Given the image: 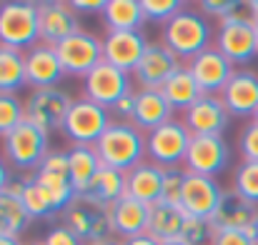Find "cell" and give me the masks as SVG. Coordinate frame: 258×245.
I'll use <instances>...</instances> for the list:
<instances>
[{
	"label": "cell",
	"mask_w": 258,
	"mask_h": 245,
	"mask_svg": "<svg viewBox=\"0 0 258 245\" xmlns=\"http://www.w3.org/2000/svg\"><path fill=\"white\" fill-rule=\"evenodd\" d=\"M211 38H216V35H213L206 15L188 5L163 25V45L180 63L185 60V65L196 55H201L203 50L211 48Z\"/></svg>",
	"instance_id": "1"
},
{
	"label": "cell",
	"mask_w": 258,
	"mask_h": 245,
	"mask_svg": "<svg viewBox=\"0 0 258 245\" xmlns=\"http://www.w3.org/2000/svg\"><path fill=\"white\" fill-rule=\"evenodd\" d=\"M93 148L100 163L120 173H128L146 160V135L125 120H113Z\"/></svg>",
	"instance_id": "2"
},
{
	"label": "cell",
	"mask_w": 258,
	"mask_h": 245,
	"mask_svg": "<svg viewBox=\"0 0 258 245\" xmlns=\"http://www.w3.org/2000/svg\"><path fill=\"white\" fill-rule=\"evenodd\" d=\"M40 43V15L33 0L0 3V45L28 53Z\"/></svg>",
	"instance_id": "3"
},
{
	"label": "cell",
	"mask_w": 258,
	"mask_h": 245,
	"mask_svg": "<svg viewBox=\"0 0 258 245\" xmlns=\"http://www.w3.org/2000/svg\"><path fill=\"white\" fill-rule=\"evenodd\" d=\"M63 225L71 228L83 240V245L108 240L113 235V230H110V205L100 203L90 193L76 195L73 203L63 213Z\"/></svg>",
	"instance_id": "4"
},
{
	"label": "cell",
	"mask_w": 258,
	"mask_h": 245,
	"mask_svg": "<svg viewBox=\"0 0 258 245\" xmlns=\"http://www.w3.org/2000/svg\"><path fill=\"white\" fill-rule=\"evenodd\" d=\"M33 180L38 183V188L48 198L50 213H66V208L76 198V188L71 183L68 153H63V150L48 153V158L38 165V170L33 173Z\"/></svg>",
	"instance_id": "5"
},
{
	"label": "cell",
	"mask_w": 258,
	"mask_h": 245,
	"mask_svg": "<svg viewBox=\"0 0 258 245\" xmlns=\"http://www.w3.org/2000/svg\"><path fill=\"white\" fill-rule=\"evenodd\" d=\"M48 133L35 128L33 123H20L13 133L3 138V155L15 170H38V165L48 158Z\"/></svg>",
	"instance_id": "6"
},
{
	"label": "cell",
	"mask_w": 258,
	"mask_h": 245,
	"mask_svg": "<svg viewBox=\"0 0 258 245\" xmlns=\"http://www.w3.org/2000/svg\"><path fill=\"white\" fill-rule=\"evenodd\" d=\"M110 123H113L110 110H105L103 105H98L88 98H76L66 115L60 133L73 145H95Z\"/></svg>",
	"instance_id": "7"
},
{
	"label": "cell",
	"mask_w": 258,
	"mask_h": 245,
	"mask_svg": "<svg viewBox=\"0 0 258 245\" xmlns=\"http://www.w3.org/2000/svg\"><path fill=\"white\" fill-rule=\"evenodd\" d=\"M216 50L223 53L233 65H246L258 55V33L256 23L248 15L231 18L218 23L216 28Z\"/></svg>",
	"instance_id": "8"
},
{
	"label": "cell",
	"mask_w": 258,
	"mask_h": 245,
	"mask_svg": "<svg viewBox=\"0 0 258 245\" xmlns=\"http://www.w3.org/2000/svg\"><path fill=\"white\" fill-rule=\"evenodd\" d=\"M190 130L183 120H168L146 135V158L161 168H180L190 145Z\"/></svg>",
	"instance_id": "9"
},
{
	"label": "cell",
	"mask_w": 258,
	"mask_h": 245,
	"mask_svg": "<svg viewBox=\"0 0 258 245\" xmlns=\"http://www.w3.org/2000/svg\"><path fill=\"white\" fill-rule=\"evenodd\" d=\"M73 100L76 98L63 88L33 90L25 100V120L48 135L55 130H63V123H66V115H68Z\"/></svg>",
	"instance_id": "10"
},
{
	"label": "cell",
	"mask_w": 258,
	"mask_h": 245,
	"mask_svg": "<svg viewBox=\"0 0 258 245\" xmlns=\"http://www.w3.org/2000/svg\"><path fill=\"white\" fill-rule=\"evenodd\" d=\"M133 75L113 68L110 63H100L98 68H93L83 78V98L103 105L105 110H113L125 95L133 93Z\"/></svg>",
	"instance_id": "11"
},
{
	"label": "cell",
	"mask_w": 258,
	"mask_h": 245,
	"mask_svg": "<svg viewBox=\"0 0 258 245\" xmlns=\"http://www.w3.org/2000/svg\"><path fill=\"white\" fill-rule=\"evenodd\" d=\"M231 163V148L223 135H193L183 168L193 175L216 178Z\"/></svg>",
	"instance_id": "12"
},
{
	"label": "cell",
	"mask_w": 258,
	"mask_h": 245,
	"mask_svg": "<svg viewBox=\"0 0 258 245\" xmlns=\"http://www.w3.org/2000/svg\"><path fill=\"white\" fill-rule=\"evenodd\" d=\"M55 50H58V58L63 63L66 75H76V78H86L93 68H98L105 60L103 58V40L93 33H86V30H78L76 35L63 40Z\"/></svg>",
	"instance_id": "13"
},
{
	"label": "cell",
	"mask_w": 258,
	"mask_h": 245,
	"mask_svg": "<svg viewBox=\"0 0 258 245\" xmlns=\"http://www.w3.org/2000/svg\"><path fill=\"white\" fill-rule=\"evenodd\" d=\"M40 15V43L58 48L63 40L76 35L81 28L78 13L71 8V0H43L38 3Z\"/></svg>",
	"instance_id": "14"
},
{
	"label": "cell",
	"mask_w": 258,
	"mask_h": 245,
	"mask_svg": "<svg viewBox=\"0 0 258 245\" xmlns=\"http://www.w3.org/2000/svg\"><path fill=\"white\" fill-rule=\"evenodd\" d=\"M180 68H183V63L163 43H151L143 53V60L133 70V80L143 90H161L171 80L173 73H178Z\"/></svg>",
	"instance_id": "15"
},
{
	"label": "cell",
	"mask_w": 258,
	"mask_h": 245,
	"mask_svg": "<svg viewBox=\"0 0 258 245\" xmlns=\"http://www.w3.org/2000/svg\"><path fill=\"white\" fill-rule=\"evenodd\" d=\"M223 188L218 185L216 178H206V175H185L183 183V193H180V210L185 215L193 218H206L211 220V215L216 213L221 198H223Z\"/></svg>",
	"instance_id": "16"
},
{
	"label": "cell",
	"mask_w": 258,
	"mask_h": 245,
	"mask_svg": "<svg viewBox=\"0 0 258 245\" xmlns=\"http://www.w3.org/2000/svg\"><path fill=\"white\" fill-rule=\"evenodd\" d=\"M188 70L196 78V83H198V88H201L203 95H221L223 88L228 85V80L236 73L233 63L223 53H218L213 45L208 50H203L201 55H196L188 63Z\"/></svg>",
	"instance_id": "17"
},
{
	"label": "cell",
	"mask_w": 258,
	"mask_h": 245,
	"mask_svg": "<svg viewBox=\"0 0 258 245\" xmlns=\"http://www.w3.org/2000/svg\"><path fill=\"white\" fill-rule=\"evenodd\" d=\"M231 113L221 95H203L183 113V123L190 135H223L228 128Z\"/></svg>",
	"instance_id": "18"
},
{
	"label": "cell",
	"mask_w": 258,
	"mask_h": 245,
	"mask_svg": "<svg viewBox=\"0 0 258 245\" xmlns=\"http://www.w3.org/2000/svg\"><path fill=\"white\" fill-rule=\"evenodd\" d=\"M151 43L141 30H128V33H108L103 40V58L113 68L133 75L138 63L143 60V53Z\"/></svg>",
	"instance_id": "19"
},
{
	"label": "cell",
	"mask_w": 258,
	"mask_h": 245,
	"mask_svg": "<svg viewBox=\"0 0 258 245\" xmlns=\"http://www.w3.org/2000/svg\"><path fill=\"white\" fill-rule=\"evenodd\" d=\"M25 75H28V85L33 90L58 88V83L66 78L58 50L53 45H45V43L33 45L25 53Z\"/></svg>",
	"instance_id": "20"
},
{
	"label": "cell",
	"mask_w": 258,
	"mask_h": 245,
	"mask_svg": "<svg viewBox=\"0 0 258 245\" xmlns=\"http://www.w3.org/2000/svg\"><path fill=\"white\" fill-rule=\"evenodd\" d=\"M228 113L236 118H256L258 113V73L253 70H236L233 78L221 93Z\"/></svg>",
	"instance_id": "21"
},
{
	"label": "cell",
	"mask_w": 258,
	"mask_h": 245,
	"mask_svg": "<svg viewBox=\"0 0 258 245\" xmlns=\"http://www.w3.org/2000/svg\"><path fill=\"white\" fill-rule=\"evenodd\" d=\"M173 120V108L166 100V95L161 90H136V103H133V115H131V125H136L143 135H148L151 130L161 128L163 123Z\"/></svg>",
	"instance_id": "22"
},
{
	"label": "cell",
	"mask_w": 258,
	"mask_h": 245,
	"mask_svg": "<svg viewBox=\"0 0 258 245\" xmlns=\"http://www.w3.org/2000/svg\"><path fill=\"white\" fill-rule=\"evenodd\" d=\"M258 218V205L241 198L236 190H226L216 213L211 215L213 230H253Z\"/></svg>",
	"instance_id": "23"
},
{
	"label": "cell",
	"mask_w": 258,
	"mask_h": 245,
	"mask_svg": "<svg viewBox=\"0 0 258 245\" xmlns=\"http://www.w3.org/2000/svg\"><path fill=\"white\" fill-rule=\"evenodd\" d=\"M148 215L151 208L131 195H123L120 200H115L110 205V230L113 235L128 240L136 235H143L148 228Z\"/></svg>",
	"instance_id": "24"
},
{
	"label": "cell",
	"mask_w": 258,
	"mask_h": 245,
	"mask_svg": "<svg viewBox=\"0 0 258 245\" xmlns=\"http://www.w3.org/2000/svg\"><path fill=\"white\" fill-rule=\"evenodd\" d=\"M163 173L166 168L151 163L148 158L138 163L133 170L125 173V195L146 203L148 208L161 203V190H163Z\"/></svg>",
	"instance_id": "25"
},
{
	"label": "cell",
	"mask_w": 258,
	"mask_h": 245,
	"mask_svg": "<svg viewBox=\"0 0 258 245\" xmlns=\"http://www.w3.org/2000/svg\"><path fill=\"white\" fill-rule=\"evenodd\" d=\"M103 23L108 33H128V30H141L146 23L143 13V0H108L103 10Z\"/></svg>",
	"instance_id": "26"
},
{
	"label": "cell",
	"mask_w": 258,
	"mask_h": 245,
	"mask_svg": "<svg viewBox=\"0 0 258 245\" xmlns=\"http://www.w3.org/2000/svg\"><path fill=\"white\" fill-rule=\"evenodd\" d=\"M68 168H71V183L76 188V195L90 193V185L103 168L93 145H73L68 150Z\"/></svg>",
	"instance_id": "27"
},
{
	"label": "cell",
	"mask_w": 258,
	"mask_h": 245,
	"mask_svg": "<svg viewBox=\"0 0 258 245\" xmlns=\"http://www.w3.org/2000/svg\"><path fill=\"white\" fill-rule=\"evenodd\" d=\"M185 223V213L180 210V205H168V203H156L151 205V215H148V228L146 233L151 238H156L158 243L175 240L180 238Z\"/></svg>",
	"instance_id": "28"
},
{
	"label": "cell",
	"mask_w": 258,
	"mask_h": 245,
	"mask_svg": "<svg viewBox=\"0 0 258 245\" xmlns=\"http://www.w3.org/2000/svg\"><path fill=\"white\" fill-rule=\"evenodd\" d=\"M161 93L166 95V100L171 103L173 110H183V113H185L193 103H198V100L203 98V93H201L196 78L190 75L188 65H183L178 73H173L171 80L161 88Z\"/></svg>",
	"instance_id": "29"
},
{
	"label": "cell",
	"mask_w": 258,
	"mask_h": 245,
	"mask_svg": "<svg viewBox=\"0 0 258 245\" xmlns=\"http://www.w3.org/2000/svg\"><path fill=\"white\" fill-rule=\"evenodd\" d=\"M30 215L18 195L10 190L0 193V238H20L30 225Z\"/></svg>",
	"instance_id": "30"
},
{
	"label": "cell",
	"mask_w": 258,
	"mask_h": 245,
	"mask_svg": "<svg viewBox=\"0 0 258 245\" xmlns=\"http://www.w3.org/2000/svg\"><path fill=\"white\" fill-rule=\"evenodd\" d=\"M25 85H28L25 53L0 45V93L18 95Z\"/></svg>",
	"instance_id": "31"
},
{
	"label": "cell",
	"mask_w": 258,
	"mask_h": 245,
	"mask_svg": "<svg viewBox=\"0 0 258 245\" xmlns=\"http://www.w3.org/2000/svg\"><path fill=\"white\" fill-rule=\"evenodd\" d=\"M8 190L20 198V203L25 205V210H28V215H30L33 220H35V218L53 215V213H50V205H48V198L43 195V190L38 188V183L33 180V175H30V178L23 175V178L13 180V183L8 185Z\"/></svg>",
	"instance_id": "32"
},
{
	"label": "cell",
	"mask_w": 258,
	"mask_h": 245,
	"mask_svg": "<svg viewBox=\"0 0 258 245\" xmlns=\"http://www.w3.org/2000/svg\"><path fill=\"white\" fill-rule=\"evenodd\" d=\"M90 195L98 198L100 203L105 205H113L115 200H120L125 195V173L115 170V168H108L103 165L90 185Z\"/></svg>",
	"instance_id": "33"
},
{
	"label": "cell",
	"mask_w": 258,
	"mask_h": 245,
	"mask_svg": "<svg viewBox=\"0 0 258 245\" xmlns=\"http://www.w3.org/2000/svg\"><path fill=\"white\" fill-rule=\"evenodd\" d=\"M241 198L258 205V163L253 160H241L233 170V188Z\"/></svg>",
	"instance_id": "34"
},
{
	"label": "cell",
	"mask_w": 258,
	"mask_h": 245,
	"mask_svg": "<svg viewBox=\"0 0 258 245\" xmlns=\"http://www.w3.org/2000/svg\"><path fill=\"white\" fill-rule=\"evenodd\" d=\"M20 123H25V103L18 95L0 93V138L13 133Z\"/></svg>",
	"instance_id": "35"
},
{
	"label": "cell",
	"mask_w": 258,
	"mask_h": 245,
	"mask_svg": "<svg viewBox=\"0 0 258 245\" xmlns=\"http://www.w3.org/2000/svg\"><path fill=\"white\" fill-rule=\"evenodd\" d=\"M196 10L203 13V15H208V18H216L218 23L231 20V18L248 15L246 3H238V0H221V3H216V0H206V3H198ZM248 18H251V15H248Z\"/></svg>",
	"instance_id": "36"
},
{
	"label": "cell",
	"mask_w": 258,
	"mask_h": 245,
	"mask_svg": "<svg viewBox=\"0 0 258 245\" xmlns=\"http://www.w3.org/2000/svg\"><path fill=\"white\" fill-rule=\"evenodd\" d=\"M180 240H185L188 245H211V240H213L211 220L185 215V223H183V230H180Z\"/></svg>",
	"instance_id": "37"
},
{
	"label": "cell",
	"mask_w": 258,
	"mask_h": 245,
	"mask_svg": "<svg viewBox=\"0 0 258 245\" xmlns=\"http://www.w3.org/2000/svg\"><path fill=\"white\" fill-rule=\"evenodd\" d=\"M185 175H188V170H185V168H166V173H163L161 203H168V205H180V193H183Z\"/></svg>",
	"instance_id": "38"
},
{
	"label": "cell",
	"mask_w": 258,
	"mask_h": 245,
	"mask_svg": "<svg viewBox=\"0 0 258 245\" xmlns=\"http://www.w3.org/2000/svg\"><path fill=\"white\" fill-rule=\"evenodd\" d=\"M183 8H185V3H180V0H143L146 20H153V23H168Z\"/></svg>",
	"instance_id": "39"
},
{
	"label": "cell",
	"mask_w": 258,
	"mask_h": 245,
	"mask_svg": "<svg viewBox=\"0 0 258 245\" xmlns=\"http://www.w3.org/2000/svg\"><path fill=\"white\" fill-rule=\"evenodd\" d=\"M238 153L243 160L258 163V123L251 120L241 133H238Z\"/></svg>",
	"instance_id": "40"
},
{
	"label": "cell",
	"mask_w": 258,
	"mask_h": 245,
	"mask_svg": "<svg viewBox=\"0 0 258 245\" xmlns=\"http://www.w3.org/2000/svg\"><path fill=\"white\" fill-rule=\"evenodd\" d=\"M211 245H256L253 230H213Z\"/></svg>",
	"instance_id": "41"
},
{
	"label": "cell",
	"mask_w": 258,
	"mask_h": 245,
	"mask_svg": "<svg viewBox=\"0 0 258 245\" xmlns=\"http://www.w3.org/2000/svg\"><path fill=\"white\" fill-rule=\"evenodd\" d=\"M43 245H83V240H81L71 228H66V225H55V228L45 235Z\"/></svg>",
	"instance_id": "42"
},
{
	"label": "cell",
	"mask_w": 258,
	"mask_h": 245,
	"mask_svg": "<svg viewBox=\"0 0 258 245\" xmlns=\"http://www.w3.org/2000/svg\"><path fill=\"white\" fill-rule=\"evenodd\" d=\"M105 3L108 0H71V8L76 13H100L105 10Z\"/></svg>",
	"instance_id": "43"
},
{
	"label": "cell",
	"mask_w": 258,
	"mask_h": 245,
	"mask_svg": "<svg viewBox=\"0 0 258 245\" xmlns=\"http://www.w3.org/2000/svg\"><path fill=\"white\" fill-rule=\"evenodd\" d=\"M133 103H136V90L131 93V95H125L113 110H110V115H118V118H123L125 123L131 120V115H133Z\"/></svg>",
	"instance_id": "44"
},
{
	"label": "cell",
	"mask_w": 258,
	"mask_h": 245,
	"mask_svg": "<svg viewBox=\"0 0 258 245\" xmlns=\"http://www.w3.org/2000/svg\"><path fill=\"white\" fill-rule=\"evenodd\" d=\"M120 245H161L156 238H151L148 233L143 235H136V238H128V240H120Z\"/></svg>",
	"instance_id": "45"
},
{
	"label": "cell",
	"mask_w": 258,
	"mask_h": 245,
	"mask_svg": "<svg viewBox=\"0 0 258 245\" xmlns=\"http://www.w3.org/2000/svg\"><path fill=\"white\" fill-rule=\"evenodd\" d=\"M10 183H13V178H10V168H8V163L0 158V193H5Z\"/></svg>",
	"instance_id": "46"
},
{
	"label": "cell",
	"mask_w": 258,
	"mask_h": 245,
	"mask_svg": "<svg viewBox=\"0 0 258 245\" xmlns=\"http://www.w3.org/2000/svg\"><path fill=\"white\" fill-rule=\"evenodd\" d=\"M0 245H23L18 238H0Z\"/></svg>",
	"instance_id": "47"
},
{
	"label": "cell",
	"mask_w": 258,
	"mask_h": 245,
	"mask_svg": "<svg viewBox=\"0 0 258 245\" xmlns=\"http://www.w3.org/2000/svg\"><path fill=\"white\" fill-rule=\"evenodd\" d=\"M90 245H120L118 240H113V238H108V240H100V243H90Z\"/></svg>",
	"instance_id": "48"
},
{
	"label": "cell",
	"mask_w": 258,
	"mask_h": 245,
	"mask_svg": "<svg viewBox=\"0 0 258 245\" xmlns=\"http://www.w3.org/2000/svg\"><path fill=\"white\" fill-rule=\"evenodd\" d=\"M161 245H188V243L180 240V238H175V240H166V243H161Z\"/></svg>",
	"instance_id": "49"
},
{
	"label": "cell",
	"mask_w": 258,
	"mask_h": 245,
	"mask_svg": "<svg viewBox=\"0 0 258 245\" xmlns=\"http://www.w3.org/2000/svg\"><path fill=\"white\" fill-rule=\"evenodd\" d=\"M253 238H256V245H258V218H256V223H253Z\"/></svg>",
	"instance_id": "50"
},
{
	"label": "cell",
	"mask_w": 258,
	"mask_h": 245,
	"mask_svg": "<svg viewBox=\"0 0 258 245\" xmlns=\"http://www.w3.org/2000/svg\"><path fill=\"white\" fill-rule=\"evenodd\" d=\"M253 23H256V33H258V18H256V20H253Z\"/></svg>",
	"instance_id": "51"
},
{
	"label": "cell",
	"mask_w": 258,
	"mask_h": 245,
	"mask_svg": "<svg viewBox=\"0 0 258 245\" xmlns=\"http://www.w3.org/2000/svg\"><path fill=\"white\" fill-rule=\"evenodd\" d=\"M28 245H43V243H28Z\"/></svg>",
	"instance_id": "52"
},
{
	"label": "cell",
	"mask_w": 258,
	"mask_h": 245,
	"mask_svg": "<svg viewBox=\"0 0 258 245\" xmlns=\"http://www.w3.org/2000/svg\"><path fill=\"white\" fill-rule=\"evenodd\" d=\"M253 120H256V123H258V113H256V118H253Z\"/></svg>",
	"instance_id": "53"
}]
</instances>
